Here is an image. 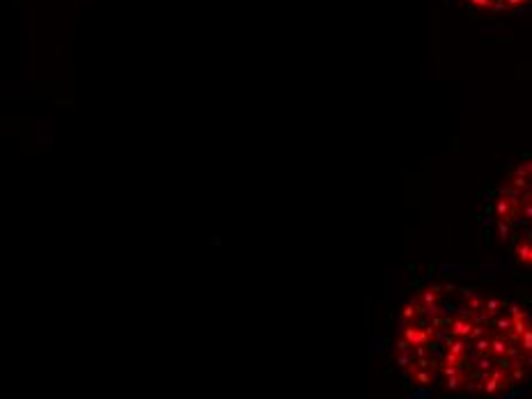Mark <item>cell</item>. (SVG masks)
Wrapping results in <instances>:
<instances>
[{"label":"cell","instance_id":"obj_3","mask_svg":"<svg viewBox=\"0 0 532 399\" xmlns=\"http://www.w3.org/2000/svg\"><path fill=\"white\" fill-rule=\"evenodd\" d=\"M464 5L473 7V10H482V12H514V10H523L532 3V0H461Z\"/></svg>","mask_w":532,"mask_h":399},{"label":"cell","instance_id":"obj_2","mask_svg":"<svg viewBox=\"0 0 532 399\" xmlns=\"http://www.w3.org/2000/svg\"><path fill=\"white\" fill-rule=\"evenodd\" d=\"M491 227L514 262L532 269V159L507 170L491 195Z\"/></svg>","mask_w":532,"mask_h":399},{"label":"cell","instance_id":"obj_1","mask_svg":"<svg viewBox=\"0 0 532 399\" xmlns=\"http://www.w3.org/2000/svg\"><path fill=\"white\" fill-rule=\"evenodd\" d=\"M393 346L415 388L500 399L532 376V312L500 294L434 282L402 305Z\"/></svg>","mask_w":532,"mask_h":399}]
</instances>
